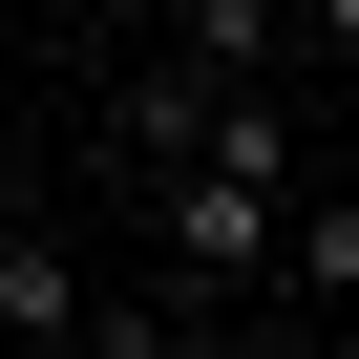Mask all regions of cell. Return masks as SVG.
I'll list each match as a JSON object with an SVG mask.
<instances>
[{"mask_svg":"<svg viewBox=\"0 0 359 359\" xmlns=\"http://www.w3.org/2000/svg\"><path fill=\"white\" fill-rule=\"evenodd\" d=\"M43 338H85V254L64 233H0V359H43Z\"/></svg>","mask_w":359,"mask_h":359,"instance_id":"obj_2","label":"cell"},{"mask_svg":"<svg viewBox=\"0 0 359 359\" xmlns=\"http://www.w3.org/2000/svg\"><path fill=\"white\" fill-rule=\"evenodd\" d=\"M317 169H338V191H359V106H338V127H317Z\"/></svg>","mask_w":359,"mask_h":359,"instance_id":"obj_4","label":"cell"},{"mask_svg":"<svg viewBox=\"0 0 359 359\" xmlns=\"http://www.w3.org/2000/svg\"><path fill=\"white\" fill-rule=\"evenodd\" d=\"M43 359H85V338H43Z\"/></svg>","mask_w":359,"mask_h":359,"instance_id":"obj_5","label":"cell"},{"mask_svg":"<svg viewBox=\"0 0 359 359\" xmlns=\"http://www.w3.org/2000/svg\"><path fill=\"white\" fill-rule=\"evenodd\" d=\"M296 43H317V64H359V0H296Z\"/></svg>","mask_w":359,"mask_h":359,"instance_id":"obj_3","label":"cell"},{"mask_svg":"<svg viewBox=\"0 0 359 359\" xmlns=\"http://www.w3.org/2000/svg\"><path fill=\"white\" fill-rule=\"evenodd\" d=\"M275 275H296L317 317H359V191H338V169H296V212H275Z\"/></svg>","mask_w":359,"mask_h":359,"instance_id":"obj_1","label":"cell"}]
</instances>
